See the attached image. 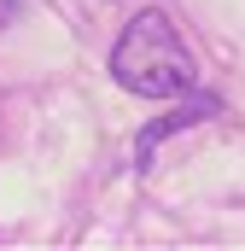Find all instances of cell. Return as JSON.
<instances>
[{
    "mask_svg": "<svg viewBox=\"0 0 245 251\" xmlns=\"http://www.w3.org/2000/svg\"><path fill=\"white\" fill-rule=\"evenodd\" d=\"M111 76L140 100H175L198 88V59L187 53L181 29L164 12H134L111 47Z\"/></svg>",
    "mask_w": 245,
    "mask_h": 251,
    "instance_id": "obj_1",
    "label": "cell"
},
{
    "mask_svg": "<svg viewBox=\"0 0 245 251\" xmlns=\"http://www.w3.org/2000/svg\"><path fill=\"white\" fill-rule=\"evenodd\" d=\"M216 111H222V100H216V94H198V88H193V100H187V105H175V111H170L164 123H152L146 134H140V140H134V170H146V164H152V152H158V140H164V134H181V128L204 123V117H216Z\"/></svg>",
    "mask_w": 245,
    "mask_h": 251,
    "instance_id": "obj_2",
    "label": "cell"
},
{
    "mask_svg": "<svg viewBox=\"0 0 245 251\" xmlns=\"http://www.w3.org/2000/svg\"><path fill=\"white\" fill-rule=\"evenodd\" d=\"M18 12H24V0H0V29H6V24H12Z\"/></svg>",
    "mask_w": 245,
    "mask_h": 251,
    "instance_id": "obj_3",
    "label": "cell"
}]
</instances>
